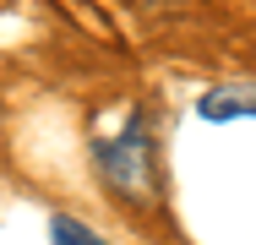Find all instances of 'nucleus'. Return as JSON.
Wrapping results in <instances>:
<instances>
[{"label": "nucleus", "mask_w": 256, "mask_h": 245, "mask_svg": "<svg viewBox=\"0 0 256 245\" xmlns=\"http://www.w3.org/2000/svg\"><path fill=\"white\" fill-rule=\"evenodd\" d=\"M202 120H256V82H224L196 98Z\"/></svg>", "instance_id": "obj_2"}, {"label": "nucleus", "mask_w": 256, "mask_h": 245, "mask_svg": "<svg viewBox=\"0 0 256 245\" xmlns=\"http://www.w3.org/2000/svg\"><path fill=\"white\" fill-rule=\"evenodd\" d=\"M93 158H98V174L109 180V191L131 196V202H148L158 186V164H153V131L142 114H131V126L120 136H104L93 142Z\"/></svg>", "instance_id": "obj_1"}, {"label": "nucleus", "mask_w": 256, "mask_h": 245, "mask_svg": "<svg viewBox=\"0 0 256 245\" xmlns=\"http://www.w3.org/2000/svg\"><path fill=\"white\" fill-rule=\"evenodd\" d=\"M50 229H54V245H104L98 234H93V229H88V224H76V218H66V212H60V218H54Z\"/></svg>", "instance_id": "obj_3"}]
</instances>
